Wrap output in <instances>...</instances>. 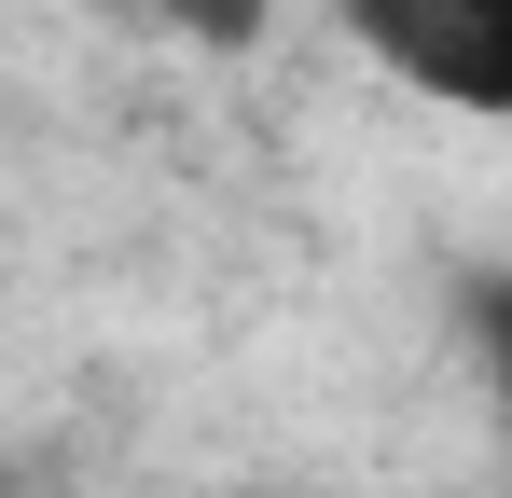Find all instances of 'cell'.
Listing matches in <instances>:
<instances>
[{"label": "cell", "mask_w": 512, "mask_h": 498, "mask_svg": "<svg viewBox=\"0 0 512 498\" xmlns=\"http://www.w3.org/2000/svg\"><path fill=\"white\" fill-rule=\"evenodd\" d=\"M333 28L402 97L457 125H512V0H333Z\"/></svg>", "instance_id": "cell-1"}, {"label": "cell", "mask_w": 512, "mask_h": 498, "mask_svg": "<svg viewBox=\"0 0 512 498\" xmlns=\"http://www.w3.org/2000/svg\"><path fill=\"white\" fill-rule=\"evenodd\" d=\"M111 14H139L167 42H208V56H250L263 28H277V0H111Z\"/></svg>", "instance_id": "cell-3"}, {"label": "cell", "mask_w": 512, "mask_h": 498, "mask_svg": "<svg viewBox=\"0 0 512 498\" xmlns=\"http://www.w3.org/2000/svg\"><path fill=\"white\" fill-rule=\"evenodd\" d=\"M457 346H471V374H485V402L512 429V263H471L457 277Z\"/></svg>", "instance_id": "cell-2"}, {"label": "cell", "mask_w": 512, "mask_h": 498, "mask_svg": "<svg viewBox=\"0 0 512 498\" xmlns=\"http://www.w3.org/2000/svg\"><path fill=\"white\" fill-rule=\"evenodd\" d=\"M167 498H333V485H167Z\"/></svg>", "instance_id": "cell-4"}]
</instances>
